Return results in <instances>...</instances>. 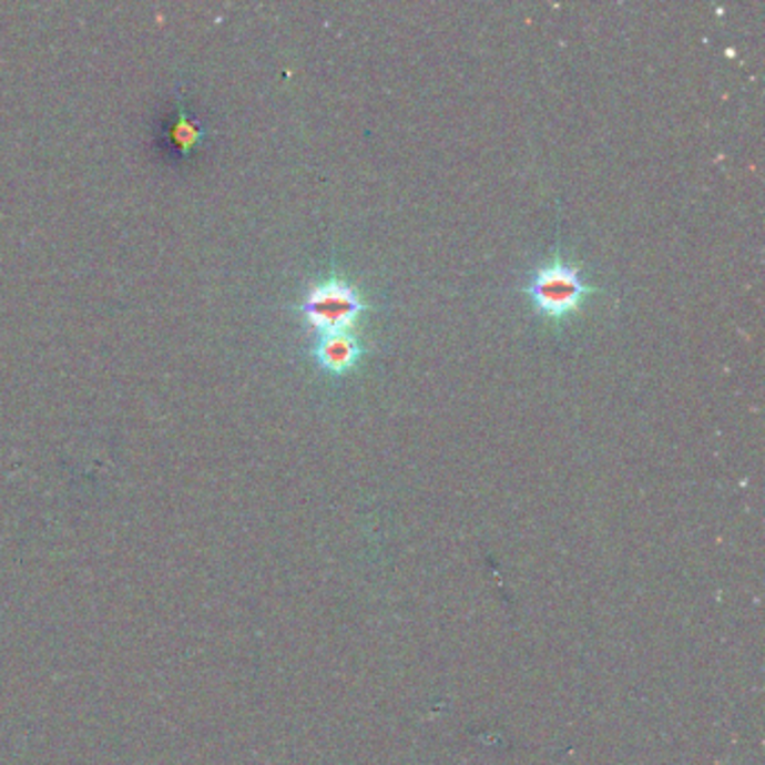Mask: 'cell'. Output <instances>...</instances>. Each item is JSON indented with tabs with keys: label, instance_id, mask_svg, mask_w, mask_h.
<instances>
[{
	"label": "cell",
	"instance_id": "3",
	"mask_svg": "<svg viewBox=\"0 0 765 765\" xmlns=\"http://www.w3.org/2000/svg\"><path fill=\"white\" fill-rule=\"evenodd\" d=\"M361 353H364V348L348 333L324 335L319 339L317 348H315V357H317L319 366L326 368L328 373H346V370H350L359 361Z\"/></svg>",
	"mask_w": 765,
	"mask_h": 765
},
{
	"label": "cell",
	"instance_id": "1",
	"mask_svg": "<svg viewBox=\"0 0 765 765\" xmlns=\"http://www.w3.org/2000/svg\"><path fill=\"white\" fill-rule=\"evenodd\" d=\"M528 293L534 299L539 313H543L550 319H561L570 313H575L582 299L589 293H593V288H589L582 280L578 267L554 261L550 265H543L534 274Z\"/></svg>",
	"mask_w": 765,
	"mask_h": 765
},
{
	"label": "cell",
	"instance_id": "2",
	"mask_svg": "<svg viewBox=\"0 0 765 765\" xmlns=\"http://www.w3.org/2000/svg\"><path fill=\"white\" fill-rule=\"evenodd\" d=\"M304 313L324 335L346 333L364 313V304L348 283L333 278L310 290Z\"/></svg>",
	"mask_w": 765,
	"mask_h": 765
}]
</instances>
